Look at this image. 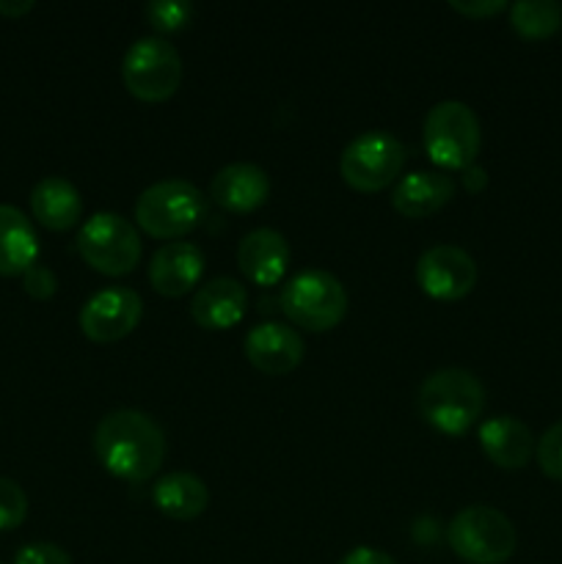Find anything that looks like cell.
Segmentation results:
<instances>
[{
  "label": "cell",
  "instance_id": "18",
  "mask_svg": "<svg viewBox=\"0 0 562 564\" xmlns=\"http://www.w3.org/2000/svg\"><path fill=\"white\" fill-rule=\"evenodd\" d=\"M455 180L444 171H417V174H406L391 191V207L402 215V218L422 220L428 215L439 213L441 207L450 204L455 196Z\"/></svg>",
  "mask_w": 562,
  "mask_h": 564
},
{
  "label": "cell",
  "instance_id": "26",
  "mask_svg": "<svg viewBox=\"0 0 562 564\" xmlns=\"http://www.w3.org/2000/svg\"><path fill=\"white\" fill-rule=\"evenodd\" d=\"M14 564H72V556L55 543H28L14 554Z\"/></svg>",
  "mask_w": 562,
  "mask_h": 564
},
{
  "label": "cell",
  "instance_id": "2",
  "mask_svg": "<svg viewBox=\"0 0 562 564\" xmlns=\"http://www.w3.org/2000/svg\"><path fill=\"white\" fill-rule=\"evenodd\" d=\"M417 408L424 422L439 433L463 435L483 416L485 389L468 369L446 367L422 380Z\"/></svg>",
  "mask_w": 562,
  "mask_h": 564
},
{
  "label": "cell",
  "instance_id": "21",
  "mask_svg": "<svg viewBox=\"0 0 562 564\" xmlns=\"http://www.w3.org/2000/svg\"><path fill=\"white\" fill-rule=\"evenodd\" d=\"M39 259V237L22 209L0 204V275H25Z\"/></svg>",
  "mask_w": 562,
  "mask_h": 564
},
{
  "label": "cell",
  "instance_id": "3",
  "mask_svg": "<svg viewBox=\"0 0 562 564\" xmlns=\"http://www.w3.org/2000/svg\"><path fill=\"white\" fill-rule=\"evenodd\" d=\"M345 284L328 270H303L292 275L281 290V312L290 319L292 328L309 330V334H325L334 330L347 317Z\"/></svg>",
  "mask_w": 562,
  "mask_h": 564
},
{
  "label": "cell",
  "instance_id": "24",
  "mask_svg": "<svg viewBox=\"0 0 562 564\" xmlns=\"http://www.w3.org/2000/svg\"><path fill=\"white\" fill-rule=\"evenodd\" d=\"M28 516V496L14 479L0 477V532L22 527Z\"/></svg>",
  "mask_w": 562,
  "mask_h": 564
},
{
  "label": "cell",
  "instance_id": "12",
  "mask_svg": "<svg viewBox=\"0 0 562 564\" xmlns=\"http://www.w3.org/2000/svg\"><path fill=\"white\" fill-rule=\"evenodd\" d=\"M242 350L253 369L279 378V375H290L301 367L303 356H306V341L298 334V328L287 323H259L248 330Z\"/></svg>",
  "mask_w": 562,
  "mask_h": 564
},
{
  "label": "cell",
  "instance_id": "17",
  "mask_svg": "<svg viewBox=\"0 0 562 564\" xmlns=\"http://www.w3.org/2000/svg\"><path fill=\"white\" fill-rule=\"evenodd\" d=\"M479 446L494 466L518 471V468L529 466L538 441L521 419L494 416L479 424Z\"/></svg>",
  "mask_w": 562,
  "mask_h": 564
},
{
  "label": "cell",
  "instance_id": "10",
  "mask_svg": "<svg viewBox=\"0 0 562 564\" xmlns=\"http://www.w3.org/2000/svg\"><path fill=\"white\" fill-rule=\"evenodd\" d=\"M143 317V301L130 286H105L80 308V330L97 345L121 341L138 328Z\"/></svg>",
  "mask_w": 562,
  "mask_h": 564
},
{
  "label": "cell",
  "instance_id": "25",
  "mask_svg": "<svg viewBox=\"0 0 562 564\" xmlns=\"http://www.w3.org/2000/svg\"><path fill=\"white\" fill-rule=\"evenodd\" d=\"M534 457H538V466L545 477L562 482V422L551 424L540 435L538 446H534Z\"/></svg>",
  "mask_w": 562,
  "mask_h": 564
},
{
  "label": "cell",
  "instance_id": "11",
  "mask_svg": "<svg viewBox=\"0 0 562 564\" xmlns=\"http://www.w3.org/2000/svg\"><path fill=\"white\" fill-rule=\"evenodd\" d=\"M479 268L468 251L457 246H430L417 262V284L433 301H461L477 286Z\"/></svg>",
  "mask_w": 562,
  "mask_h": 564
},
{
  "label": "cell",
  "instance_id": "7",
  "mask_svg": "<svg viewBox=\"0 0 562 564\" xmlns=\"http://www.w3.org/2000/svg\"><path fill=\"white\" fill-rule=\"evenodd\" d=\"M408 149L386 130H369L353 138L339 160V174L358 193H378L400 180Z\"/></svg>",
  "mask_w": 562,
  "mask_h": 564
},
{
  "label": "cell",
  "instance_id": "30",
  "mask_svg": "<svg viewBox=\"0 0 562 564\" xmlns=\"http://www.w3.org/2000/svg\"><path fill=\"white\" fill-rule=\"evenodd\" d=\"M33 9V0H0V14L6 17H22Z\"/></svg>",
  "mask_w": 562,
  "mask_h": 564
},
{
  "label": "cell",
  "instance_id": "23",
  "mask_svg": "<svg viewBox=\"0 0 562 564\" xmlns=\"http://www.w3.org/2000/svg\"><path fill=\"white\" fill-rule=\"evenodd\" d=\"M193 14H196L193 3H180V0H154V3L143 6V17L160 33L182 31Z\"/></svg>",
  "mask_w": 562,
  "mask_h": 564
},
{
  "label": "cell",
  "instance_id": "14",
  "mask_svg": "<svg viewBox=\"0 0 562 564\" xmlns=\"http://www.w3.org/2000/svg\"><path fill=\"white\" fill-rule=\"evenodd\" d=\"M248 292L237 279L220 275L193 292L191 317L204 330H229L246 317Z\"/></svg>",
  "mask_w": 562,
  "mask_h": 564
},
{
  "label": "cell",
  "instance_id": "29",
  "mask_svg": "<svg viewBox=\"0 0 562 564\" xmlns=\"http://www.w3.org/2000/svg\"><path fill=\"white\" fill-rule=\"evenodd\" d=\"M339 564H397V562L391 560L386 551L369 549V545H358V549L347 551V554L339 560Z\"/></svg>",
  "mask_w": 562,
  "mask_h": 564
},
{
  "label": "cell",
  "instance_id": "31",
  "mask_svg": "<svg viewBox=\"0 0 562 564\" xmlns=\"http://www.w3.org/2000/svg\"><path fill=\"white\" fill-rule=\"evenodd\" d=\"M0 564H3V562H0Z\"/></svg>",
  "mask_w": 562,
  "mask_h": 564
},
{
  "label": "cell",
  "instance_id": "13",
  "mask_svg": "<svg viewBox=\"0 0 562 564\" xmlns=\"http://www.w3.org/2000/svg\"><path fill=\"white\" fill-rule=\"evenodd\" d=\"M202 273L204 253L193 242H165L149 262V284L163 297H182L193 292Z\"/></svg>",
  "mask_w": 562,
  "mask_h": 564
},
{
  "label": "cell",
  "instance_id": "19",
  "mask_svg": "<svg viewBox=\"0 0 562 564\" xmlns=\"http://www.w3.org/2000/svg\"><path fill=\"white\" fill-rule=\"evenodd\" d=\"M31 213L44 229L69 231L83 215V196L64 176H44L31 191Z\"/></svg>",
  "mask_w": 562,
  "mask_h": 564
},
{
  "label": "cell",
  "instance_id": "6",
  "mask_svg": "<svg viewBox=\"0 0 562 564\" xmlns=\"http://www.w3.org/2000/svg\"><path fill=\"white\" fill-rule=\"evenodd\" d=\"M483 147L479 119L466 102L444 99L424 116V149L439 169L466 171Z\"/></svg>",
  "mask_w": 562,
  "mask_h": 564
},
{
  "label": "cell",
  "instance_id": "9",
  "mask_svg": "<svg viewBox=\"0 0 562 564\" xmlns=\"http://www.w3.org/2000/svg\"><path fill=\"white\" fill-rule=\"evenodd\" d=\"M125 88L141 102H165L182 83V58L174 44L163 36H143L121 61Z\"/></svg>",
  "mask_w": 562,
  "mask_h": 564
},
{
  "label": "cell",
  "instance_id": "5",
  "mask_svg": "<svg viewBox=\"0 0 562 564\" xmlns=\"http://www.w3.org/2000/svg\"><path fill=\"white\" fill-rule=\"evenodd\" d=\"M204 218V193L187 180H163L136 198V224L154 240L176 242Z\"/></svg>",
  "mask_w": 562,
  "mask_h": 564
},
{
  "label": "cell",
  "instance_id": "15",
  "mask_svg": "<svg viewBox=\"0 0 562 564\" xmlns=\"http://www.w3.org/2000/svg\"><path fill=\"white\" fill-rule=\"evenodd\" d=\"M237 264L257 286H275L290 268V242L275 229H253L237 246Z\"/></svg>",
  "mask_w": 562,
  "mask_h": 564
},
{
  "label": "cell",
  "instance_id": "4",
  "mask_svg": "<svg viewBox=\"0 0 562 564\" xmlns=\"http://www.w3.org/2000/svg\"><path fill=\"white\" fill-rule=\"evenodd\" d=\"M446 543L468 564H505L516 554L518 534L510 518L488 505H468L452 516Z\"/></svg>",
  "mask_w": 562,
  "mask_h": 564
},
{
  "label": "cell",
  "instance_id": "27",
  "mask_svg": "<svg viewBox=\"0 0 562 564\" xmlns=\"http://www.w3.org/2000/svg\"><path fill=\"white\" fill-rule=\"evenodd\" d=\"M22 286H25L28 295L36 297V301H47V297H53L55 290H58V279H55L53 270L44 268V264H33V268L25 270V275H22Z\"/></svg>",
  "mask_w": 562,
  "mask_h": 564
},
{
  "label": "cell",
  "instance_id": "8",
  "mask_svg": "<svg viewBox=\"0 0 562 564\" xmlns=\"http://www.w3.org/2000/svg\"><path fill=\"white\" fill-rule=\"evenodd\" d=\"M77 251L91 270L119 279L138 268L143 242L136 226L119 213H97L77 231Z\"/></svg>",
  "mask_w": 562,
  "mask_h": 564
},
{
  "label": "cell",
  "instance_id": "16",
  "mask_svg": "<svg viewBox=\"0 0 562 564\" xmlns=\"http://www.w3.org/2000/svg\"><path fill=\"white\" fill-rule=\"evenodd\" d=\"M270 196V180L264 169L253 163H229L209 182V198L226 213L246 215L262 207Z\"/></svg>",
  "mask_w": 562,
  "mask_h": 564
},
{
  "label": "cell",
  "instance_id": "22",
  "mask_svg": "<svg viewBox=\"0 0 562 564\" xmlns=\"http://www.w3.org/2000/svg\"><path fill=\"white\" fill-rule=\"evenodd\" d=\"M510 25L529 42L549 39L562 28V6L556 0H518L510 6Z\"/></svg>",
  "mask_w": 562,
  "mask_h": 564
},
{
  "label": "cell",
  "instance_id": "28",
  "mask_svg": "<svg viewBox=\"0 0 562 564\" xmlns=\"http://www.w3.org/2000/svg\"><path fill=\"white\" fill-rule=\"evenodd\" d=\"M450 9L468 17V20H488V17L501 14L507 3L505 0H452Z\"/></svg>",
  "mask_w": 562,
  "mask_h": 564
},
{
  "label": "cell",
  "instance_id": "1",
  "mask_svg": "<svg viewBox=\"0 0 562 564\" xmlns=\"http://www.w3.org/2000/svg\"><path fill=\"white\" fill-rule=\"evenodd\" d=\"M169 441L149 413L119 408L99 419L94 430V455L99 466L125 482H147L165 463Z\"/></svg>",
  "mask_w": 562,
  "mask_h": 564
},
{
  "label": "cell",
  "instance_id": "20",
  "mask_svg": "<svg viewBox=\"0 0 562 564\" xmlns=\"http://www.w3.org/2000/svg\"><path fill=\"white\" fill-rule=\"evenodd\" d=\"M152 505L171 521H193L209 507V488L191 471H174L152 485Z\"/></svg>",
  "mask_w": 562,
  "mask_h": 564
}]
</instances>
